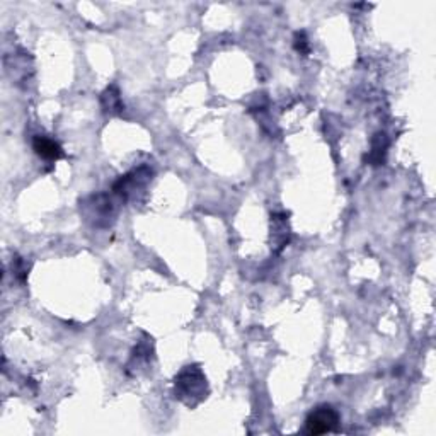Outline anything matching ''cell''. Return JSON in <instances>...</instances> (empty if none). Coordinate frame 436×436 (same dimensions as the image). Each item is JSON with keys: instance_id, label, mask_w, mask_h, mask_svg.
<instances>
[{"instance_id": "obj_6", "label": "cell", "mask_w": 436, "mask_h": 436, "mask_svg": "<svg viewBox=\"0 0 436 436\" xmlns=\"http://www.w3.org/2000/svg\"><path fill=\"white\" fill-rule=\"evenodd\" d=\"M33 150L36 152L38 157L45 160H58L64 157V148L60 147V143L45 135L34 136Z\"/></svg>"}, {"instance_id": "obj_2", "label": "cell", "mask_w": 436, "mask_h": 436, "mask_svg": "<svg viewBox=\"0 0 436 436\" xmlns=\"http://www.w3.org/2000/svg\"><path fill=\"white\" fill-rule=\"evenodd\" d=\"M341 423V416L339 412L334 409L332 406H328V404H322V406H317L316 409H312L309 412L307 419H305L304 424V433L305 435H325V433H334L337 431Z\"/></svg>"}, {"instance_id": "obj_1", "label": "cell", "mask_w": 436, "mask_h": 436, "mask_svg": "<svg viewBox=\"0 0 436 436\" xmlns=\"http://www.w3.org/2000/svg\"><path fill=\"white\" fill-rule=\"evenodd\" d=\"M208 382L199 365H188L174 379V395L184 406L195 409L208 398Z\"/></svg>"}, {"instance_id": "obj_5", "label": "cell", "mask_w": 436, "mask_h": 436, "mask_svg": "<svg viewBox=\"0 0 436 436\" xmlns=\"http://www.w3.org/2000/svg\"><path fill=\"white\" fill-rule=\"evenodd\" d=\"M271 242H273V251L280 254L290 242V227L288 218L285 215L274 213L271 217Z\"/></svg>"}, {"instance_id": "obj_9", "label": "cell", "mask_w": 436, "mask_h": 436, "mask_svg": "<svg viewBox=\"0 0 436 436\" xmlns=\"http://www.w3.org/2000/svg\"><path fill=\"white\" fill-rule=\"evenodd\" d=\"M293 46H295V50L300 55H309L310 53V43L307 36H305V33L302 31V33H295V38H293Z\"/></svg>"}, {"instance_id": "obj_3", "label": "cell", "mask_w": 436, "mask_h": 436, "mask_svg": "<svg viewBox=\"0 0 436 436\" xmlns=\"http://www.w3.org/2000/svg\"><path fill=\"white\" fill-rule=\"evenodd\" d=\"M152 181V171L147 167H139L133 169L132 172H128L127 176L120 178L113 186L115 195L121 196L123 199L132 198L136 191L143 190L148 183Z\"/></svg>"}, {"instance_id": "obj_7", "label": "cell", "mask_w": 436, "mask_h": 436, "mask_svg": "<svg viewBox=\"0 0 436 436\" xmlns=\"http://www.w3.org/2000/svg\"><path fill=\"white\" fill-rule=\"evenodd\" d=\"M101 106L106 115H120L123 111V103H121L120 90L116 85H109L108 89L101 94Z\"/></svg>"}, {"instance_id": "obj_8", "label": "cell", "mask_w": 436, "mask_h": 436, "mask_svg": "<svg viewBox=\"0 0 436 436\" xmlns=\"http://www.w3.org/2000/svg\"><path fill=\"white\" fill-rule=\"evenodd\" d=\"M388 147V140L385 133H377L375 139L372 140V150L370 154L367 155V160L372 164V166H380L385 159V152H387Z\"/></svg>"}, {"instance_id": "obj_4", "label": "cell", "mask_w": 436, "mask_h": 436, "mask_svg": "<svg viewBox=\"0 0 436 436\" xmlns=\"http://www.w3.org/2000/svg\"><path fill=\"white\" fill-rule=\"evenodd\" d=\"M84 210L85 215H87V220H92L94 225L97 227L109 225L111 223L109 218H115L116 215L115 205L106 195H97L89 198V202L84 203Z\"/></svg>"}]
</instances>
